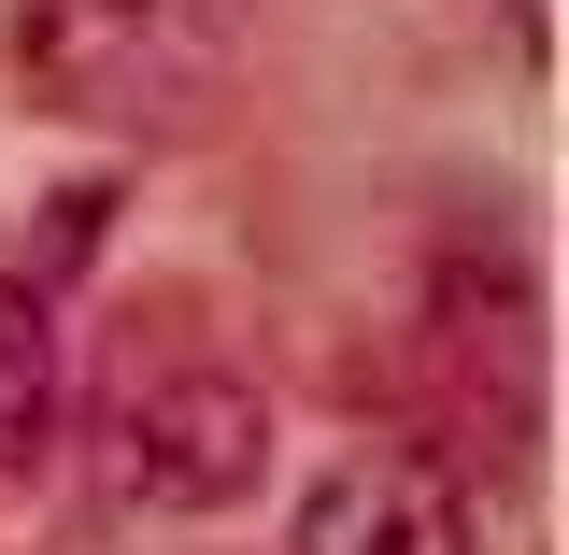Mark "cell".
Wrapping results in <instances>:
<instances>
[{
  "label": "cell",
  "mask_w": 569,
  "mask_h": 555,
  "mask_svg": "<svg viewBox=\"0 0 569 555\" xmlns=\"http://www.w3.org/2000/svg\"><path fill=\"white\" fill-rule=\"evenodd\" d=\"M0 58L29 86V115H71L114 142H186L242 86V14L228 0H14Z\"/></svg>",
  "instance_id": "cell-1"
},
{
  "label": "cell",
  "mask_w": 569,
  "mask_h": 555,
  "mask_svg": "<svg viewBox=\"0 0 569 555\" xmlns=\"http://www.w3.org/2000/svg\"><path fill=\"white\" fill-rule=\"evenodd\" d=\"M100 470L142 513H242L271 485V399L213 356H142L100 399Z\"/></svg>",
  "instance_id": "cell-2"
},
{
  "label": "cell",
  "mask_w": 569,
  "mask_h": 555,
  "mask_svg": "<svg viewBox=\"0 0 569 555\" xmlns=\"http://www.w3.org/2000/svg\"><path fill=\"white\" fill-rule=\"evenodd\" d=\"M299 555H470V485L413 442H370L299 498Z\"/></svg>",
  "instance_id": "cell-3"
},
{
  "label": "cell",
  "mask_w": 569,
  "mask_h": 555,
  "mask_svg": "<svg viewBox=\"0 0 569 555\" xmlns=\"http://www.w3.org/2000/svg\"><path fill=\"white\" fill-rule=\"evenodd\" d=\"M43 427H58V328H43L29 285L0 271V470H14Z\"/></svg>",
  "instance_id": "cell-4"
},
{
  "label": "cell",
  "mask_w": 569,
  "mask_h": 555,
  "mask_svg": "<svg viewBox=\"0 0 569 555\" xmlns=\"http://www.w3.org/2000/svg\"><path fill=\"white\" fill-rule=\"evenodd\" d=\"M100 228H114V186H58V200H43V242H29V299H43V285L58 271H86V257H100Z\"/></svg>",
  "instance_id": "cell-5"
}]
</instances>
